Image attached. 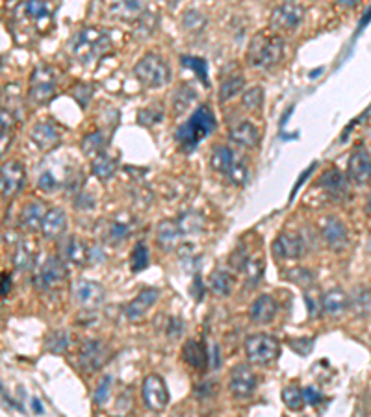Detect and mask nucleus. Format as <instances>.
Segmentation results:
<instances>
[{"mask_svg": "<svg viewBox=\"0 0 371 417\" xmlns=\"http://www.w3.org/2000/svg\"><path fill=\"white\" fill-rule=\"evenodd\" d=\"M32 402H34V410L40 411V414H41V411H43V406H41V400L34 399V400H32Z\"/></svg>", "mask_w": 371, "mask_h": 417, "instance_id": "6e6d98bb", "label": "nucleus"}, {"mask_svg": "<svg viewBox=\"0 0 371 417\" xmlns=\"http://www.w3.org/2000/svg\"><path fill=\"white\" fill-rule=\"evenodd\" d=\"M245 88V78L242 74H234V76H229L226 80H223L220 88V100L225 102V100H231L232 97H236L242 89Z\"/></svg>", "mask_w": 371, "mask_h": 417, "instance_id": "473e14b6", "label": "nucleus"}, {"mask_svg": "<svg viewBox=\"0 0 371 417\" xmlns=\"http://www.w3.org/2000/svg\"><path fill=\"white\" fill-rule=\"evenodd\" d=\"M277 311H279L277 300L271 295H260L249 308V317L256 325H267L275 319Z\"/></svg>", "mask_w": 371, "mask_h": 417, "instance_id": "dca6fc26", "label": "nucleus"}, {"mask_svg": "<svg viewBox=\"0 0 371 417\" xmlns=\"http://www.w3.org/2000/svg\"><path fill=\"white\" fill-rule=\"evenodd\" d=\"M215 124H217V121H215L214 111L210 110L206 104H203L193 111L184 124L176 128L174 138L179 141L180 149L184 152H192L201 141H204L210 133L214 132Z\"/></svg>", "mask_w": 371, "mask_h": 417, "instance_id": "f257e3e1", "label": "nucleus"}, {"mask_svg": "<svg viewBox=\"0 0 371 417\" xmlns=\"http://www.w3.org/2000/svg\"><path fill=\"white\" fill-rule=\"evenodd\" d=\"M38 186H40L43 191H52V189L58 188V180L54 178V174H52V172L45 171L40 177V180H38Z\"/></svg>", "mask_w": 371, "mask_h": 417, "instance_id": "603ef678", "label": "nucleus"}, {"mask_svg": "<svg viewBox=\"0 0 371 417\" xmlns=\"http://www.w3.org/2000/svg\"><path fill=\"white\" fill-rule=\"evenodd\" d=\"M134 74L145 88H162L171 80V69L165 60L152 52L145 54L135 63Z\"/></svg>", "mask_w": 371, "mask_h": 417, "instance_id": "20e7f679", "label": "nucleus"}, {"mask_svg": "<svg viewBox=\"0 0 371 417\" xmlns=\"http://www.w3.org/2000/svg\"><path fill=\"white\" fill-rule=\"evenodd\" d=\"M199 284H203V280H201V278H199V277H195V288H199ZM201 299H203V293L199 291V293H197V300H201Z\"/></svg>", "mask_w": 371, "mask_h": 417, "instance_id": "4d7b16f0", "label": "nucleus"}, {"mask_svg": "<svg viewBox=\"0 0 371 417\" xmlns=\"http://www.w3.org/2000/svg\"><path fill=\"white\" fill-rule=\"evenodd\" d=\"M13 265L17 267V271H23L30 265V252L24 249L23 245H19L17 250H15V256H13Z\"/></svg>", "mask_w": 371, "mask_h": 417, "instance_id": "8fccbe9b", "label": "nucleus"}, {"mask_svg": "<svg viewBox=\"0 0 371 417\" xmlns=\"http://www.w3.org/2000/svg\"><path fill=\"white\" fill-rule=\"evenodd\" d=\"M182 358L186 363H190L195 369H204L206 361H208V354L204 349L203 343H199L195 339H188L182 347Z\"/></svg>", "mask_w": 371, "mask_h": 417, "instance_id": "393cba45", "label": "nucleus"}, {"mask_svg": "<svg viewBox=\"0 0 371 417\" xmlns=\"http://www.w3.org/2000/svg\"><path fill=\"white\" fill-rule=\"evenodd\" d=\"M232 284L234 278L226 271H214L210 275V288L220 297H229L232 293Z\"/></svg>", "mask_w": 371, "mask_h": 417, "instance_id": "c756f323", "label": "nucleus"}, {"mask_svg": "<svg viewBox=\"0 0 371 417\" xmlns=\"http://www.w3.org/2000/svg\"><path fill=\"white\" fill-rule=\"evenodd\" d=\"M26 13L32 19H35V21H40V19L49 15V6H47V2H35V0H32V2L26 4Z\"/></svg>", "mask_w": 371, "mask_h": 417, "instance_id": "de8ad7c7", "label": "nucleus"}, {"mask_svg": "<svg viewBox=\"0 0 371 417\" xmlns=\"http://www.w3.org/2000/svg\"><path fill=\"white\" fill-rule=\"evenodd\" d=\"M288 345L292 347L297 354L304 356L308 354L310 350H312V347H314V339L312 338H292L288 339Z\"/></svg>", "mask_w": 371, "mask_h": 417, "instance_id": "c03bdc74", "label": "nucleus"}, {"mask_svg": "<svg viewBox=\"0 0 371 417\" xmlns=\"http://www.w3.org/2000/svg\"><path fill=\"white\" fill-rule=\"evenodd\" d=\"M102 147H104V138H102L101 132L90 133V136H85L84 141H82V150H84L88 156L102 154Z\"/></svg>", "mask_w": 371, "mask_h": 417, "instance_id": "58836bf2", "label": "nucleus"}, {"mask_svg": "<svg viewBox=\"0 0 371 417\" xmlns=\"http://www.w3.org/2000/svg\"><path fill=\"white\" fill-rule=\"evenodd\" d=\"M24 167L19 161H6L2 165V177H0V189L4 199H12L24 188Z\"/></svg>", "mask_w": 371, "mask_h": 417, "instance_id": "9b49d317", "label": "nucleus"}, {"mask_svg": "<svg viewBox=\"0 0 371 417\" xmlns=\"http://www.w3.org/2000/svg\"><path fill=\"white\" fill-rule=\"evenodd\" d=\"M67 278V269L63 265V261L56 256H49L45 260V263L40 267V271L34 277L35 288L40 286L41 289L47 288H56V286H62Z\"/></svg>", "mask_w": 371, "mask_h": 417, "instance_id": "1a4fd4ad", "label": "nucleus"}, {"mask_svg": "<svg viewBox=\"0 0 371 417\" xmlns=\"http://www.w3.org/2000/svg\"><path fill=\"white\" fill-rule=\"evenodd\" d=\"M182 61V65L190 67L193 71L197 72L199 78L203 80L204 85H208V71H206V61L201 60V58H193V56H182L180 58Z\"/></svg>", "mask_w": 371, "mask_h": 417, "instance_id": "ea45409f", "label": "nucleus"}, {"mask_svg": "<svg viewBox=\"0 0 371 417\" xmlns=\"http://www.w3.org/2000/svg\"><path fill=\"white\" fill-rule=\"evenodd\" d=\"M65 224H67L65 211L62 208H52V210L47 211L43 224H41V232L47 239H56L65 230Z\"/></svg>", "mask_w": 371, "mask_h": 417, "instance_id": "b1692460", "label": "nucleus"}, {"mask_svg": "<svg viewBox=\"0 0 371 417\" xmlns=\"http://www.w3.org/2000/svg\"><path fill=\"white\" fill-rule=\"evenodd\" d=\"M347 178L356 186H364L371 180V156L362 147L353 150L347 161Z\"/></svg>", "mask_w": 371, "mask_h": 417, "instance_id": "f8f14e48", "label": "nucleus"}, {"mask_svg": "<svg viewBox=\"0 0 371 417\" xmlns=\"http://www.w3.org/2000/svg\"><path fill=\"white\" fill-rule=\"evenodd\" d=\"M321 306H323V310L332 317H340L343 316L347 308L351 306V299H349V295L340 288H332L329 289L325 295H323V299H321Z\"/></svg>", "mask_w": 371, "mask_h": 417, "instance_id": "aec40b11", "label": "nucleus"}, {"mask_svg": "<svg viewBox=\"0 0 371 417\" xmlns=\"http://www.w3.org/2000/svg\"><path fill=\"white\" fill-rule=\"evenodd\" d=\"M143 4L138 0H130V2H117L112 6V13L119 15L121 19H126V15H138L141 17Z\"/></svg>", "mask_w": 371, "mask_h": 417, "instance_id": "e433bc0d", "label": "nucleus"}, {"mask_svg": "<svg viewBox=\"0 0 371 417\" xmlns=\"http://www.w3.org/2000/svg\"><path fill=\"white\" fill-rule=\"evenodd\" d=\"M284 56V39L273 30H264L256 33L247 49L249 65L256 69H271Z\"/></svg>", "mask_w": 371, "mask_h": 417, "instance_id": "7ed1b4c3", "label": "nucleus"}, {"mask_svg": "<svg viewBox=\"0 0 371 417\" xmlns=\"http://www.w3.org/2000/svg\"><path fill=\"white\" fill-rule=\"evenodd\" d=\"M368 211L371 213V193H370V199H368Z\"/></svg>", "mask_w": 371, "mask_h": 417, "instance_id": "13d9d810", "label": "nucleus"}, {"mask_svg": "<svg viewBox=\"0 0 371 417\" xmlns=\"http://www.w3.org/2000/svg\"><path fill=\"white\" fill-rule=\"evenodd\" d=\"M110 236H112L115 241H121V239H124V236H129V228L124 227V224H121V222H113Z\"/></svg>", "mask_w": 371, "mask_h": 417, "instance_id": "864d4df0", "label": "nucleus"}, {"mask_svg": "<svg viewBox=\"0 0 371 417\" xmlns=\"http://www.w3.org/2000/svg\"><path fill=\"white\" fill-rule=\"evenodd\" d=\"M229 389L231 393L238 399H247L254 393L256 389V375L253 373V369L245 363H238L231 373L229 378Z\"/></svg>", "mask_w": 371, "mask_h": 417, "instance_id": "9d476101", "label": "nucleus"}, {"mask_svg": "<svg viewBox=\"0 0 371 417\" xmlns=\"http://www.w3.org/2000/svg\"><path fill=\"white\" fill-rule=\"evenodd\" d=\"M245 354L249 361L258 366H267L281 354V343L270 334H253L245 339Z\"/></svg>", "mask_w": 371, "mask_h": 417, "instance_id": "39448f33", "label": "nucleus"}, {"mask_svg": "<svg viewBox=\"0 0 371 417\" xmlns=\"http://www.w3.org/2000/svg\"><path fill=\"white\" fill-rule=\"evenodd\" d=\"M56 91V76L49 65H40L30 76L28 97L34 104H45Z\"/></svg>", "mask_w": 371, "mask_h": 417, "instance_id": "423d86ee", "label": "nucleus"}, {"mask_svg": "<svg viewBox=\"0 0 371 417\" xmlns=\"http://www.w3.org/2000/svg\"><path fill=\"white\" fill-rule=\"evenodd\" d=\"M242 104L245 106L249 111L260 110L262 104H264V88H262V85H254V88H251L249 91H245V93H243Z\"/></svg>", "mask_w": 371, "mask_h": 417, "instance_id": "c9c22d12", "label": "nucleus"}, {"mask_svg": "<svg viewBox=\"0 0 371 417\" xmlns=\"http://www.w3.org/2000/svg\"><path fill=\"white\" fill-rule=\"evenodd\" d=\"M163 117V111L158 110L152 106V108H145V110L140 111V122L141 124H154V122H160Z\"/></svg>", "mask_w": 371, "mask_h": 417, "instance_id": "09e8293b", "label": "nucleus"}, {"mask_svg": "<svg viewBox=\"0 0 371 417\" xmlns=\"http://www.w3.org/2000/svg\"><path fill=\"white\" fill-rule=\"evenodd\" d=\"M158 297H160V291L156 288L141 289L140 293L135 295V299L130 300V304L126 306V317L132 321L141 319L147 313V310L156 302Z\"/></svg>", "mask_w": 371, "mask_h": 417, "instance_id": "6ab92c4d", "label": "nucleus"}, {"mask_svg": "<svg viewBox=\"0 0 371 417\" xmlns=\"http://www.w3.org/2000/svg\"><path fill=\"white\" fill-rule=\"evenodd\" d=\"M238 156L234 154L231 150V147H225V145H221L217 149H214L212 152V158H210V165L212 169L217 172H223V174H229L232 169V165L236 163Z\"/></svg>", "mask_w": 371, "mask_h": 417, "instance_id": "a878e982", "label": "nucleus"}, {"mask_svg": "<svg viewBox=\"0 0 371 417\" xmlns=\"http://www.w3.org/2000/svg\"><path fill=\"white\" fill-rule=\"evenodd\" d=\"M351 306L356 316L371 317V289L358 288L351 297Z\"/></svg>", "mask_w": 371, "mask_h": 417, "instance_id": "c85d7f7f", "label": "nucleus"}, {"mask_svg": "<svg viewBox=\"0 0 371 417\" xmlns=\"http://www.w3.org/2000/svg\"><path fill=\"white\" fill-rule=\"evenodd\" d=\"M47 350H51L54 354H62L69 349L71 345V334L67 330H54V332L49 334L47 338Z\"/></svg>", "mask_w": 371, "mask_h": 417, "instance_id": "2f4dec72", "label": "nucleus"}, {"mask_svg": "<svg viewBox=\"0 0 371 417\" xmlns=\"http://www.w3.org/2000/svg\"><path fill=\"white\" fill-rule=\"evenodd\" d=\"M271 249H273V254L277 258H281V260H293V258H299V256L303 254L304 243L301 236H297V234L284 232L273 241Z\"/></svg>", "mask_w": 371, "mask_h": 417, "instance_id": "4468645a", "label": "nucleus"}, {"mask_svg": "<svg viewBox=\"0 0 371 417\" xmlns=\"http://www.w3.org/2000/svg\"><path fill=\"white\" fill-rule=\"evenodd\" d=\"M226 177H229V180H231L232 183H236V186H243V183L247 182V178H249L247 163H245L242 158H238L236 163L232 165L231 172H229Z\"/></svg>", "mask_w": 371, "mask_h": 417, "instance_id": "a19ab883", "label": "nucleus"}, {"mask_svg": "<svg viewBox=\"0 0 371 417\" xmlns=\"http://www.w3.org/2000/svg\"><path fill=\"white\" fill-rule=\"evenodd\" d=\"M147 265H149V249L143 243H135V247L130 252V269L134 272H140Z\"/></svg>", "mask_w": 371, "mask_h": 417, "instance_id": "f704fd0d", "label": "nucleus"}, {"mask_svg": "<svg viewBox=\"0 0 371 417\" xmlns=\"http://www.w3.org/2000/svg\"><path fill=\"white\" fill-rule=\"evenodd\" d=\"M47 211L43 202H30V204L24 206L23 213H21V222H23L24 227L28 228V230H38L43 224V219H45Z\"/></svg>", "mask_w": 371, "mask_h": 417, "instance_id": "bb28decb", "label": "nucleus"}, {"mask_svg": "<svg viewBox=\"0 0 371 417\" xmlns=\"http://www.w3.org/2000/svg\"><path fill=\"white\" fill-rule=\"evenodd\" d=\"M65 256H67V260H71L76 265H82L90 258V250L82 239L69 238L67 245H65Z\"/></svg>", "mask_w": 371, "mask_h": 417, "instance_id": "7c9ffc66", "label": "nucleus"}, {"mask_svg": "<svg viewBox=\"0 0 371 417\" xmlns=\"http://www.w3.org/2000/svg\"><path fill=\"white\" fill-rule=\"evenodd\" d=\"M13 124H15L13 115L6 110V108H2V149L6 147V138L8 139L12 138Z\"/></svg>", "mask_w": 371, "mask_h": 417, "instance_id": "49530a36", "label": "nucleus"}, {"mask_svg": "<svg viewBox=\"0 0 371 417\" xmlns=\"http://www.w3.org/2000/svg\"><path fill=\"white\" fill-rule=\"evenodd\" d=\"M110 358V349L102 341L91 339L84 345V349L80 352V366L88 373H95L97 369H101Z\"/></svg>", "mask_w": 371, "mask_h": 417, "instance_id": "ddd939ff", "label": "nucleus"}, {"mask_svg": "<svg viewBox=\"0 0 371 417\" xmlns=\"http://www.w3.org/2000/svg\"><path fill=\"white\" fill-rule=\"evenodd\" d=\"M320 186L332 197H345L349 191V180L338 169H327L320 178Z\"/></svg>", "mask_w": 371, "mask_h": 417, "instance_id": "5701e85b", "label": "nucleus"}, {"mask_svg": "<svg viewBox=\"0 0 371 417\" xmlns=\"http://www.w3.org/2000/svg\"><path fill=\"white\" fill-rule=\"evenodd\" d=\"M282 402H284L286 408H290V410H301L304 404L303 391H301L295 384L286 386V388L282 389Z\"/></svg>", "mask_w": 371, "mask_h": 417, "instance_id": "72a5a7b5", "label": "nucleus"}, {"mask_svg": "<svg viewBox=\"0 0 371 417\" xmlns=\"http://www.w3.org/2000/svg\"><path fill=\"white\" fill-rule=\"evenodd\" d=\"M91 171H93V174H95L99 180H110V178L115 174V171H117V163H115V160H112L108 154H99L93 160V165H91Z\"/></svg>", "mask_w": 371, "mask_h": 417, "instance_id": "cd10ccee", "label": "nucleus"}, {"mask_svg": "<svg viewBox=\"0 0 371 417\" xmlns=\"http://www.w3.org/2000/svg\"><path fill=\"white\" fill-rule=\"evenodd\" d=\"M204 22H206V19H204L203 13H199V11H195V10L188 11V13L184 15V26L190 28V30H193V32L201 30V28L204 26Z\"/></svg>", "mask_w": 371, "mask_h": 417, "instance_id": "a18cd8bd", "label": "nucleus"}, {"mask_svg": "<svg viewBox=\"0 0 371 417\" xmlns=\"http://www.w3.org/2000/svg\"><path fill=\"white\" fill-rule=\"evenodd\" d=\"M304 13H306V10L299 2H284V4L277 6L270 19L271 30L273 32H290V30H295L303 22Z\"/></svg>", "mask_w": 371, "mask_h": 417, "instance_id": "0eeeda50", "label": "nucleus"}, {"mask_svg": "<svg viewBox=\"0 0 371 417\" xmlns=\"http://www.w3.org/2000/svg\"><path fill=\"white\" fill-rule=\"evenodd\" d=\"M112 384H113L112 377H104L101 382H99V386H97V391H95V404L97 406L106 404L108 397H110V389H112Z\"/></svg>", "mask_w": 371, "mask_h": 417, "instance_id": "79ce46f5", "label": "nucleus"}, {"mask_svg": "<svg viewBox=\"0 0 371 417\" xmlns=\"http://www.w3.org/2000/svg\"><path fill=\"white\" fill-rule=\"evenodd\" d=\"M10 289H12V278L8 277L6 272H2V289H0L2 297H6L10 293Z\"/></svg>", "mask_w": 371, "mask_h": 417, "instance_id": "5fc2aeb1", "label": "nucleus"}, {"mask_svg": "<svg viewBox=\"0 0 371 417\" xmlns=\"http://www.w3.org/2000/svg\"><path fill=\"white\" fill-rule=\"evenodd\" d=\"M243 271L247 275V278L251 282H256L262 278V272H264V261L262 260H251L245 261V267H243Z\"/></svg>", "mask_w": 371, "mask_h": 417, "instance_id": "37998d69", "label": "nucleus"}, {"mask_svg": "<svg viewBox=\"0 0 371 417\" xmlns=\"http://www.w3.org/2000/svg\"><path fill=\"white\" fill-rule=\"evenodd\" d=\"M321 236L325 239V243L334 250L343 249L347 245V228L336 217H327L321 228Z\"/></svg>", "mask_w": 371, "mask_h": 417, "instance_id": "f3484780", "label": "nucleus"}, {"mask_svg": "<svg viewBox=\"0 0 371 417\" xmlns=\"http://www.w3.org/2000/svg\"><path fill=\"white\" fill-rule=\"evenodd\" d=\"M303 397H304V402L310 406H318L321 402V399H323V395H321L320 389H315L314 386H308V388L303 389Z\"/></svg>", "mask_w": 371, "mask_h": 417, "instance_id": "3c124183", "label": "nucleus"}, {"mask_svg": "<svg viewBox=\"0 0 371 417\" xmlns=\"http://www.w3.org/2000/svg\"><path fill=\"white\" fill-rule=\"evenodd\" d=\"M229 139L234 141L236 145H240V147H245V149H254V147H256L260 141L258 128L254 126L253 122L243 121L229 130Z\"/></svg>", "mask_w": 371, "mask_h": 417, "instance_id": "412c9836", "label": "nucleus"}, {"mask_svg": "<svg viewBox=\"0 0 371 417\" xmlns=\"http://www.w3.org/2000/svg\"><path fill=\"white\" fill-rule=\"evenodd\" d=\"M110 47H112V39H110L108 32L93 26L79 30L69 43L71 54L80 63H91V61L101 60L102 56L110 50Z\"/></svg>", "mask_w": 371, "mask_h": 417, "instance_id": "f03ea898", "label": "nucleus"}, {"mask_svg": "<svg viewBox=\"0 0 371 417\" xmlns=\"http://www.w3.org/2000/svg\"><path fill=\"white\" fill-rule=\"evenodd\" d=\"M180 236H182V228L173 221H162L156 228V241L163 250H174L180 243Z\"/></svg>", "mask_w": 371, "mask_h": 417, "instance_id": "4be33fe9", "label": "nucleus"}, {"mask_svg": "<svg viewBox=\"0 0 371 417\" xmlns=\"http://www.w3.org/2000/svg\"><path fill=\"white\" fill-rule=\"evenodd\" d=\"M74 299L84 308H95L104 302V288L93 280H79L74 284Z\"/></svg>", "mask_w": 371, "mask_h": 417, "instance_id": "2eb2a0df", "label": "nucleus"}, {"mask_svg": "<svg viewBox=\"0 0 371 417\" xmlns=\"http://www.w3.org/2000/svg\"><path fill=\"white\" fill-rule=\"evenodd\" d=\"M141 393H143V402L149 410L152 411H162L167 408L169 404V389L163 382L162 377L158 375H149V377L143 380V388H141Z\"/></svg>", "mask_w": 371, "mask_h": 417, "instance_id": "6e6552de", "label": "nucleus"}, {"mask_svg": "<svg viewBox=\"0 0 371 417\" xmlns=\"http://www.w3.org/2000/svg\"><path fill=\"white\" fill-rule=\"evenodd\" d=\"M30 136L34 139V143L40 147L41 150H51L60 143V130L56 128V124H52L51 121H41L38 124L32 126Z\"/></svg>", "mask_w": 371, "mask_h": 417, "instance_id": "a211bd4d", "label": "nucleus"}, {"mask_svg": "<svg viewBox=\"0 0 371 417\" xmlns=\"http://www.w3.org/2000/svg\"><path fill=\"white\" fill-rule=\"evenodd\" d=\"M284 277H286L288 280H292L293 284L301 286V288H308V286L314 284V275H312L308 269H304V267H293L292 271L286 272Z\"/></svg>", "mask_w": 371, "mask_h": 417, "instance_id": "4c0bfd02", "label": "nucleus"}]
</instances>
